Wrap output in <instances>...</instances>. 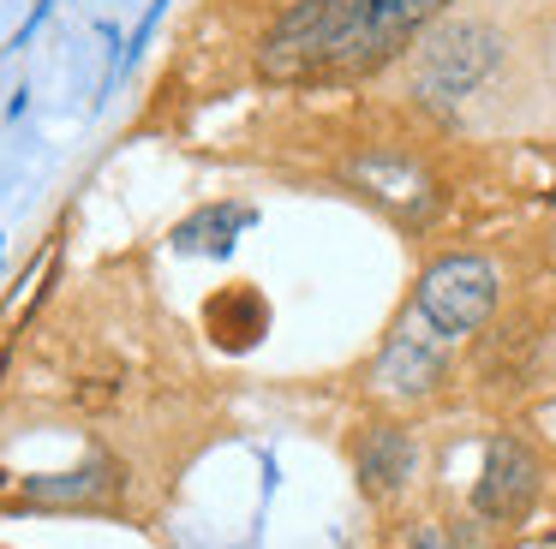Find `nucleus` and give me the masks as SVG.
<instances>
[{
	"label": "nucleus",
	"instance_id": "5",
	"mask_svg": "<svg viewBox=\"0 0 556 549\" xmlns=\"http://www.w3.org/2000/svg\"><path fill=\"white\" fill-rule=\"evenodd\" d=\"M359 489L377 501H395L401 489L419 477V442H413V430L401 424H371L359 436Z\"/></svg>",
	"mask_w": 556,
	"mask_h": 549
},
{
	"label": "nucleus",
	"instance_id": "4",
	"mask_svg": "<svg viewBox=\"0 0 556 549\" xmlns=\"http://www.w3.org/2000/svg\"><path fill=\"white\" fill-rule=\"evenodd\" d=\"M443 382H448V353L431 329H395L371 365V388L389 394V400H407V406L431 400Z\"/></svg>",
	"mask_w": 556,
	"mask_h": 549
},
{
	"label": "nucleus",
	"instance_id": "8",
	"mask_svg": "<svg viewBox=\"0 0 556 549\" xmlns=\"http://www.w3.org/2000/svg\"><path fill=\"white\" fill-rule=\"evenodd\" d=\"M353 179H359L377 203H389L401 221H425V209H431V197H437L431 179H425L407 155H365V162L353 167Z\"/></svg>",
	"mask_w": 556,
	"mask_h": 549
},
{
	"label": "nucleus",
	"instance_id": "1",
	"mask_svg": "<svg viewBox=\"0 0 556 549\" xmlns=\"http://www.w3.org/2000/svg\"><path fill=\"white\" fill-rule=\"evenodd\" d=\"M496 298H503V274H496L491 257H479V251H443L413 281V322L431 329L443 346H455V341H472L496 317Z\"/></svg>",
	"mask_w": 556,
	"mask_h": 549
},
{
	"label": "nucleus",
	"instance_id": "7",
	"mask_svg": "<svg viewBox=\"0 0 556 549\" xmlns=\"http://www.w3.org/2000/svg\"><path fill=\"white\" fill-rule=\"evenodd\" d=\"M245 227H257V209L240 197L228 203H204V209H192L180 227L168 233V245L180 251V257H228L233 245H240Z\"/></svg>",
	"mask_w": 556,
	"mask_h": 549
},
{
	"label": "nucleus",
	"instance_id": "6",
	"mask_svg": "<svg viewBox=\"0 0 556 549\" xmlns=\"http://www.w3.org/2000/svg\"><path fill=\"white\" fill-rule=\"evenodd\" d=\"M204 329H210V341H216L222 353H252V346L269 334V298L257 293L252 281L222 286V293L204 305Z\"/></svg>",
	"mask_w": 556,
	"mask_h": 549
},
{
	"label": "nucleus",
	"instance_id": "2",
	"mask_svg": "<svg viewBox=\"0 0 556 549\" xmlns=\"http://www.w3.org/2000/svg\"><path fill=\"white\" fill-rule=\"evenodd\" d=\"M503 60V36L479 18H455L443 30H425V42L413 48V102L455 114L467 95H479V84Z\"/></svg>",
	"mask_w": 556,
	"mask_h": 549
},
{
	"label": "nucleus",
	"instance_id": "3",
	"mask_svg": "<svg viewBox=\"0 0 556 549\" xmlns=\"http://www.w3.org/2000/svg\"><path fill=\"white\" fill-rule=\"evenodd\" d=\"M539 489H544V465L527 442L508 436V430L484 442V465H479V484H472V513L484 525H520L539 501Z\"/></svg>",
	"mask_w": 556,
	"mask_h": 549
},
{
	"label": "nucleus",
	"instance_id": "10",
	"mask_svg": "<svg viewBox=\"0 0 556 549\" xmlns=\"http://www.w3.org/2000/svg\"><path fill=\"white\" fill-rule=\"evenodd\" d=\"M162 12H168V0H150V7H144V18H138L132 42H126V66H132V60H138V54H144V48H150V36H156Z\"/></svg>",
	"mask_w": 556,
	"mask_h": 549
},
{
	"label": "nucleus",
	"instance_id": "9",
	"mask_svg": "<svg viewBox=\"0 0 556 549\" xmlns=\"http://www.w3.org/2000/svg\"><path fill=\"white\" fill-rule=\"evenodd\" d=\"M114 484V465L97 460V465H78V472H42V477H25V501H90Z\"/></svg>",
	"mask_w": 556,
	"mask_h": 549
},
{
	"label": "nucleus",
	"instance_id": "11",
	"mask_svg": "<svg viewBox=\"0 0 556 549\" xmlns=\"http://www.w3.org/2000/svg\"><path fill=\"white\" fill-rule=\"evenodd\" d=\"M49 12H54V0H37V7H30V18L18 24V36H13V48H30V36L42 30V24H49Z\"/></svg>",
	"mask_w": 556,
	"mask_h": 549
}]
</instances>
